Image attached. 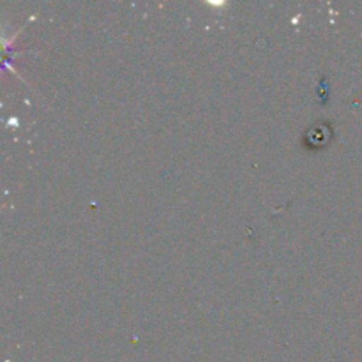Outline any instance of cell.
Here are the masks:
<instances>
[{
    "mask_svg": "<svg viewBox=\"0 0 362 362\" xmlns=\"http://www.w3.org/2000/svg\"><path fill=\"white\" fill-rule=\"evenodd\" d=\"M331 136H332L331 126H329V124H320V126L310 127L304 140H306V145H310V147L313 148H318V147H324V145L331 140Z\"/></svg>",
    "mask_w": 362,
    "mask_h": 362,
    "instance_id": "cell-1",
    "label": "cell"
}]
</instances>
